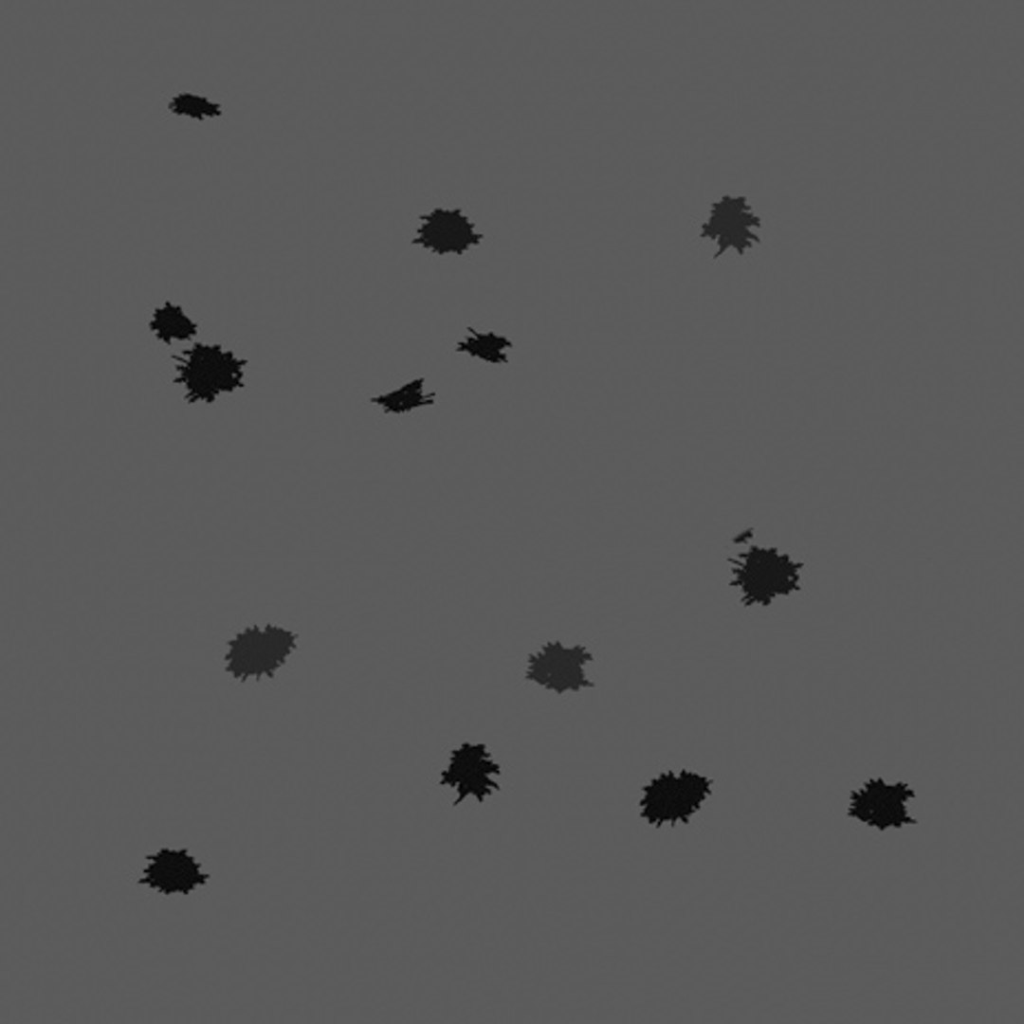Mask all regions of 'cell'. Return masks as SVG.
<instances>
[{
  "mask_svg": "<svg viewBox=\"0 0 1024 1024\" xmlns=\"http://www.w3.org/2000/svg\"><path fill=\"white\" fill-rule=\"evenodd\" d=\"M483 234L459 208L436 207L423 214L412 242L418 249L436 257H461L476 249Z\"/></svg>",
  "mask_w": 1024,
  "mask_h": 1024,
  "instance_id": "obj_8",
  "label": "cell"
},
{
  "mask_svg": "<svg viewBox=\"0 0 1024 1024\" xmlns=\"http://www.w3.org/2000/svg\"><path fill=\"white\" fill-rule=\"evenodd\" d=\"M733 567L735 585L748 606H767L779 596H786L799 588L802 564L776 550L755 548L739 556Z\"/></svg>",
  "mask_w": 1024,
  "mask_h": 1024,
  "instance_id": "obj_3",
  "label": "cell"
},
{
  "mask_svg": "<svg viewBox=\"0 0 1024 1024\" xmlns=\"http://www.w3.org/2000/svg\"><path fill=\"white\" fill-rule=\"evenodd\" d=\"M914 798L915 791L909 783L874 776L851 792L848 814L879 830L899 828L913 822L909 803Z\"/></svg>",
  "mask_w": 1024,
  "mask_h": 1024,
  "instance_id": "obj_6",
  "label": "cell"
},
{
  "mask_svg": "<svg viewBox=\"0 0 1024 1024\" xmlns=\"http://www.w3.org/2000/svg\"><path fill=\"white\" fill-rule=\"evenodd\" d=\"M592 661L591 651L582 644L549 640L529 654L524 675L545 691L574 694L592 686L588 675Z\"/></svg>",
  "mask_w": 1024,
  "mask_h": 1024,
  "instance_id": "obj_4",
  "label": "cell"
},
{
  "mask_svg": "<svg viewBox=\"0 0 1024 1024\" xmlns=\"http://www.w3.org/2000/svg\"><path fill=\"white\" fill-rule=\"evenodd\" d=\"M499 776L501 766L487 745L467 740L450 751L439 783L454 793V805L471 798L482 803L499 789Z\"/></svg>",
  "mask_w": 1024,
  "mask_h": 1024,
  "instance_id": "obj_5",
  "label": "cell"
},
{
  "mask_svg": "<svg viewBox=\"0 0 1024 1024\" xmlns=\"http://www.w3.org/2000/svg\"><path fill=\"white\" fill-rule=\"evenodd\" d=\"M168 110L177 115L196 120L214 118L221 114V105L208 96L182 90L173 94L167 102Z\"/></svg>",
  "mask_w": 1024,
  "mask_h": 1024,
  "instance_id": "obj_13",
  "label": "cell"
},
{
  "mask_svg": "<svg viewBox=\"0 0 1024 1024\" xmlns=\"http://www.w3.org/2000/svg\"><path fill=\"white\" fill-rule=\"evenodd\" d=\"M513 342L501 332L469 327L455 343V351L480 363L501 366L509 362Z\"/></svg>",
  "mask_w": 1024,
  "mask_h": 1024,
  "instance_id": "obj_11",
  "label": "cell"
},
{
  "mask_svg": "<svg viewBox=\"0 0 1024 1024\" xmlns=\"http://www.w3.org/2000/svg\"><path fill=\"white\" fill-rule=\"evenodd\" d=\"M435 399L436 393L428 387L425 378L415 377L380 393L373 400L388 411L404 413L430 406Z\"/></svg>",
  "mask_w": 1024,
  "mask_h": 1024,
  "instance_id": "obj_12",
  "label": "cell"
},
{
  "mask_svg": "<svg viewBox=\"0 0 1024 1024\" xmlns=\"http://www.w3.org/2000/svg\"><path fill=\"white\" fill-rule=\"evenodd\" d=\"M209 874L186 848L162 847L146 856L139 883L165 896L188 895L207 883Z\"/></svg>",
  "mask_w": 1024,
  "mask_h": 1024,
  "instance_id": "obj_9",
  "label": "cell"
},
{
  "mask_svg": "<svg viewBox=\"0 0 1024 1024\" xmlns=\"http://www.w3.org/2000/svg\"><path fill=\"white\" fill-rule=\"evenodd\" d=\"M712 785L708 776L697 771L661 772L641 789L640 817L656 829L688 824L710 798Z\"/></svg>",
  "mask_w": 1024,
  "mask_h": 1024,
  "instance_id": "obj_2",
  "label": "cell"
},
{
  "mask_svg": "<svg viewBox=\"0 0 1024 1024\" xmlns=\"http://www.w3.org/2000/svg\"><path fill=\"white\" fill-rule=\"evenodd\" d=\"M295 647V636L284 629H247L229 642L227 670L236 678L272 676Z\"/></svg>",
  "mask_w": 1024,
  "mask_h": 1024,
  "instance_id": "obj_7",
  "label": "cell"
},
{
  "mask_svg": "<svg viewBox=\"0 0 1024 1024\" xmlns=\"http://www.w3.org/2000/svg\"><path fill=\"white\" fill-rule=\"evenodd\" d=\"M148 329L156 341L167 346H186L197 340L199 333L197 321L180 304L170 300L151 311Z\"/></svg>",
  "mask_w": 1024,
  "mask_h": 1024,
  "instance_id": "obj_10",
  "label": "cell"
},
{
  "mask_svg": "<svg viewBox=\"0 0 1024 1024\" xmlns=\"http://www.w3.org/2000/svg\"><path fill=\"white\" fill-rule=\"evenodd\" d=\"M173 382L190 404H210L246 383L247 360L232 348L195 340L173 355Z\"/></svg>",
  "mask_w": 1024,
  "mask_h": 1024,
  "instance_id": "obj_1",
  "label": "cell"
}]
</instances>
